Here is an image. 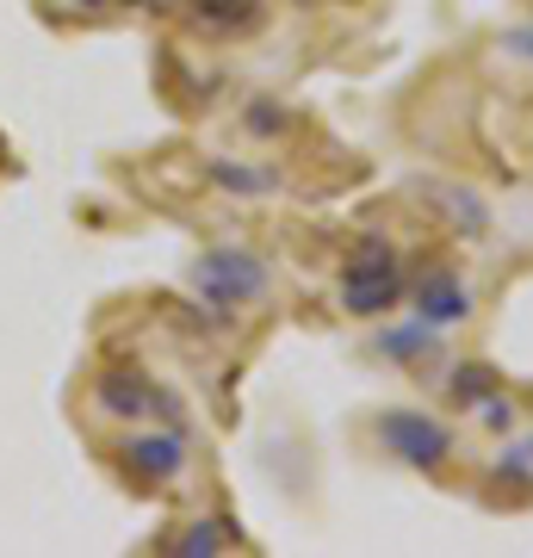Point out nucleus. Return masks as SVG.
<instances>
[{
  "label": "nucleus",
  "instance_id": "nucleus-11",
  "mask_svg": "<svg viewBox=\"0 0 533 558\" xmlns=\"http://www.w3.org/2000/svg\"><path fill=\"white\" fill-rule=\"evenodd\" d=\"M490 385H496V373H490V366H465V373H459V379H453V391H459V398H465V403H472L477 391H490Z\"/></svg>",
  "mask_w": 533,
  "mask_h": 558
},
{
  "label": "nucleus",
  "instance_id": "nucleus-9",
  "mask_svg": "<svg viewBox=\"0 0 533 558\" xmlns=\"http://www.w3.org/2000/svg\"><path fill=\"white\" fill-rule=\"evenodd\" d=\"M174 546H180V553H193V558H205V553H223V546H230V534H223L218 521H193Z\"/></svg>",
  "mask_w": 533,
  "mask_h": 558
},
{
  "label": "nucleus",
  "instance_id": "nucleus-3",
  "mask_svg": "<svg viewBox=\"0 0 533 558\" xmlns=\"http://www.w3.org/2000/svg\"><path fill=\"white\" fill-rule=\"evenodd\" d=\"M378 440H385V453H397L403 465H415V472H435V465H447V453H453L447 422L422 416V410H385V416H378Z\"/></svg>",
  "mask_w": 533,
  "mask_h": 558
},
{
  "label": "nucleus",
  "instance_id": "nucleus-7",
  "mask_svg": "<svg viewBox=\"0 0 533 558\" xmlns=\"http://www.w3.org/2000/svg\"><path fill=\"white\" fill-rule=\"evenodd\" d=\"M193 20L211 32H249L261 20V7L255 0H193Z\"/></svg>",
  "mask_w": 533,
  "mask_h": 558
},
{
  "label": "nucleus",
  "instance_id": "nucleus-13",
  "mask_svg": "<svg viewBox=\"0 0 533 558\" xmlns=\"http://www.w3.org/2000/svg\"><path fill=\"white\" fill-rule=\"evenodd\" d=\"M521 50H528V57H533V32H528V38H521Z\"/></svg>",
  "mask_w": 533,
  "mask_h": 558
},
{
  "label": "nucleus",
  "instance_id": "nucleus-1",
  "mask_svg": "<svg viewBox=\"0 0 533 558\" xmlns=\"http://www.w3.org/2000/svg\"><path fill=\"white\" fill-rule=\"evenodd\" d=\"M397 299H403V267H397V255L385 242L348 255V267H341V304H348L354 317H378V311H391Z\"/></svg>",
  "mask_w": 533,
  "mask_h": 558
},
{
  "label": "nucleus",
  "instance_id": "nucleus-4",
  "mask_svg": "<svg viewBox=\"0 0 533 558\" xmlns=\"http://www.w3.org/2000/svg\"><path fill=\"white\" fill-rule=\"evenodd\" d=\"M94 403L106 410V416H168V398H161L156 385L143 379V373H131V366H112V373H99L94 385Z\"/></svg>",
  "mask_w": 533,
  "mask_h": 558
},
{
  "label": "nucleus",
  "instance_id": "nucleus-10",
  "mask_svg": "<svg viewBox=\"0 0 533 558\" xmlns=\"http://www.w3.org/2000/svg\"><path fill=\"white\" fill-rule=\"evenodd\" d=\"M211 174H218L223 186H237V193H255V186H274V174H261V168H237V161H218Z\"/></svg>",
  "mask_w": 533,
  "mask_h": 558
},
{
  "label": "nucleus",
  "instance_id": "nucleus-2",
  "mask_svg": "<svg viewBox=\"0 0 533 558\" xmlns=\"http://www.w3.org/2000/svg\"><path fill=\"white\" fill-rule=\"evenodd\" d=\"M193 286L205 304H218V311H230V304H249L267 292V267H261L249 248H211V255L193 260Z\"/></svg>",
  "mask_w": 533,
  "mask_h": 558
},
{
  "label": "nucleus",
  "instance_id": "nucleus-8",
  "mask_svg": "<svg viewBox=\"0 0 533 558\" xmlns=\"http://www.w3.org/2000/svg\"><path fill=\"white\" fill-rule=\"evenodd\" d=\"M378 354H391V360H422V354H435V329L428 323H415V329H397V336H385L378 341Z\"/></svg>",
  "mask_w": 533,
  "mask_h": 558
},
{
  "label": "nucleus",
  "instance_id": "nucleus-6",
  "mask_svg": "<svg viewBox=\"0 0 533 558\" xmlns=\"http://www.w3.org/2000/svg\"><path fill=\"white\" fill-rule=\"evenodd\" d=\"M124 465L143 484H168L186 465V440H180V428H168V435H131L124 440Z\"/></svg>",
  "mask_w": 533,
  "mask_h": 558
},
{
  "label": "nucleus",
  "instance_id": "nucleus-5",
  "mask_svg": "<svg viewBox=\"0 0 533 558\" xmlns=\"http://www.w3.org/2000/svg\"><path fill=\"white\" fill-rule=\"evenodd\" d=\"M415 317L428 323V329L465 323V317H472V292H465V279H459L453 267H435V274H422V286H415Z\"/></svg>",
  "mask_w": 533,
  "mask_h": 558
},
{
  "label": "nucleus",
  "instance_id": "nucleus-12",
  "mask_svg": "<svg viewBox=\"0 0 533 558\" xmlns=\"http://www.w3.org/2000/svg\"><path fill=\"white\" fill-rule=\"evenodd\" d=\"M75 7H94L99 13V7H156V0H75Z\"/></svg>",
  "mask_w": 533,
  "mask_h": 558
}]
</instances>
